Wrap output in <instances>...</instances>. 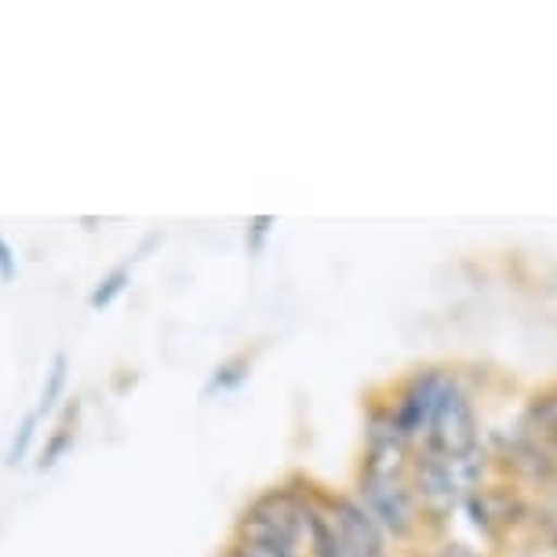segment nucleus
<instances>
[{"label":"nucleus","instance_id":"9d476101","mask_svg":"<svg viewBox=\"0 0 557 557\" xmlns=\"http://www.w3.org/2000/svg\"><path fill=\"white\" fill-rule=\"evenodd\" d=\"M223 557H299V554H288V550H270V546H256V543H240L234 540L230 550Z\"/></svg>","mask_w":557,"mask_h":557},{"label":"nucleus","instance_id":"7ed1b4c3","mask_svg":"<svg viewBox=\"0 0 557 557\" xmlns=\"http://www.w3.org/2000/svg\"><path fill=\"white\" fill-rule=\"evenodd\" d=\"M335 524H339V535L346 543V554L350 557H386V540L383 529L375 524V518L368 513L361 503L350 496H339L329 503Z\"/></svg>","mask_w":557,"mask_h":557},{"label":"nucleus","instance_id":"f03ea898","mask_svg":"<svg viewBox=\"0 0 557 557\" xmlns=\"http://www.w3.org/2000/svg\"><path fill=\"white\" fill-rule=\"evenodd\" d=\"M361 507L372 513L380 529H391L394 535H408L416 524L412 492L401 485L394 470H372L361 474Z\"/></svg>","mask_w":557,"mask_h":557},{"label":"nucleus","instance_id":"0eeeda50","mask_svg":"<svg viewBox=\"0 0 557 557\" xmlns=\"http://www.w3.org/2000/svg\"><path fill=\"white\" fill-rule=\"evenodd\" d=\"M37 423H40V412H29L23 419V426H18V437L12 441V448H8V467L23 462V456H26L29 445H34V437H37Z\"/></svg>","mask_w":557,"mask_h":557},{"label":"nucleus","instance_id":"9b49d317","mask_svg":"<svg viewBox=\"0 0 557 557\" xmlns=\"http://www.w3.org/2000/svg\"><path fill=\"white\" fill-rule=\"evenodd\" d=\"M0 281H4V285L15 281V251L4 237H0Z\"/></svg>","mask_w":557,"mask_h":557},{"label":"nucleus","instance_id":"6e6552de","mask_svg":"<svg viewBox=\"0 0 557 557\" xmlns=\"http://www.w3.org/2000/svg\"><path fill=\"white\" fill-rule=\"evenodd\" d=\"M245 375H248V361H245V357H234V361H226V364L215 368L212 386H208V391H230V386H237L240 380H245Z\"/></svg>","mask_w":557,"mask_h":557},{"label":"nucleus","instance_id":"f257e3e1","mask_svg":"<svg viewBox=\"0 0 557 557\" xmlns=\"http://www.w3.org/2000/svg\"><path fill=\"white\" fill-rule=\"evenodd\" d=\"M302 507L307 496L296 488H270L251 499L237 518V540L270 546V550L299 554L302 540Z\"/></svg>","mask_w":557,"mask_h":557},{"label":"nucleus","instance_id":"39448f33","mask_svg":"<svg viewBox=\"0 0 557 557\" xmlns=\"http://www.w3.org/2000/svg\"><path fill=\"white\" fill-rule=\"evenodd\" d=\"M128 281H132V270H128V267H117L107 281H99V288L88 296V307H91V310H107L110 302L117 299L124 288H128Z\"/></svg>","mask_w":557,"mask_h":557},{"label":"nucleus","instance_id":"20e7f679","mask_svg":"<svg viewBox=\"0 0 557 557\" xmlns=\"http://www.w3.org/2000/svg\"><path fill=\"white\" fill-rule=\"evenodd\" d=\"M302 535L310 540L313 557H350L346 554V543L339 535V524H335L332 510L321 507V503H310L302 507Z\"/></svg>","mask_w":557,"mask_h":557},{"label":"nucleus","instance_id":"f8f14e48","mask_svg":"<svg viewBox=\"0 0 557 557\" xmlns=\"http://www.w3.org/2000/svg\"><path fill=\"white\" fill-rule=\"evenodd\" d=\"M270 223H273V219H256V223H251V251H259V240L267 237Z\"/></svg>","mask_w":557,"mask_h":557},{"label":"nucleus","instance_id":"423d86ee","mask_svg":"<svg viewBox=\"0 0 557 557\" xmlns=\"http://www.w3.org/2000/svg\"><path fill=\"white\" fill-rule=\"evenodd\" d=\"M66 372H70V357L66 354H55V361H51V372H48V383H45V394H40V408L37 412H51L62 394V386H66Z\"/></svg>","mask_w":557,"mask_h":557},{"label":"nucleus","instance_id":"1a4fd4ad","mask_svg":"<svg viewBox=\"0 0 557 557\" xmlns=\"http://www.w3.org/2000/svg\"><path fill=\"white\" fill-rule=\"evenodd\" d=\"M70 445H73V430H70V426H59V430H55V437L48 441V448L40 451V470L55 467V462L62 459V451H66Z\"/></svg>","mask_w":557,"mask_h":557}]
</instances>
